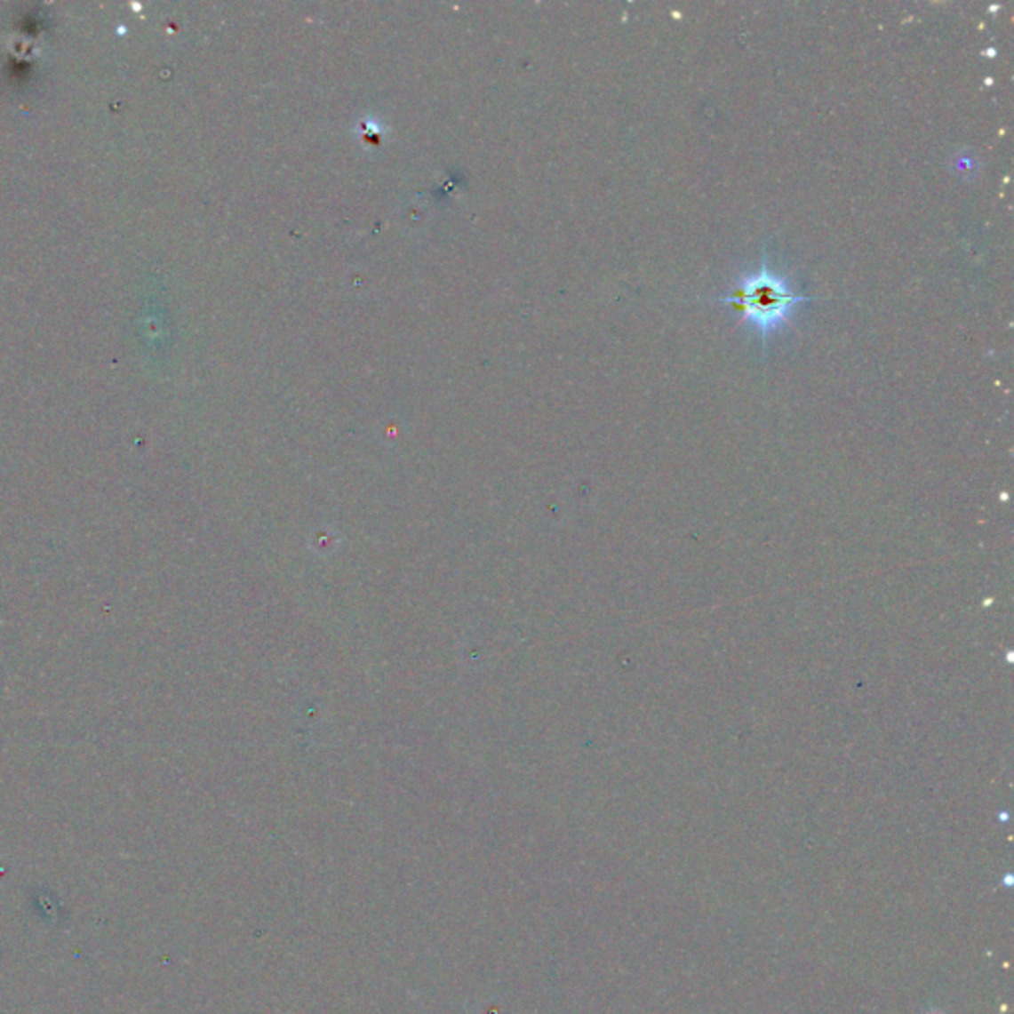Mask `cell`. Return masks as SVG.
<instances>
[{
  "instance_id": "obj_1",
  "label": "cell",
  "mask_w": 1014,
  "mask_h": 1014,
  "mask_svg": "<svg viewBox=\"0 0 1014 1014\" xmlns=\"http://www.w3.org/2000/svg\"><path fill=\"white\" fill-rule=\"evenodd\" d=\"M791 301V298L777 288L773 283H759L753 285L747 293H741L739 301H735L743 309H749L755 315H769L775 317L785 303Z\"/></svg>"
}]
</instances>
